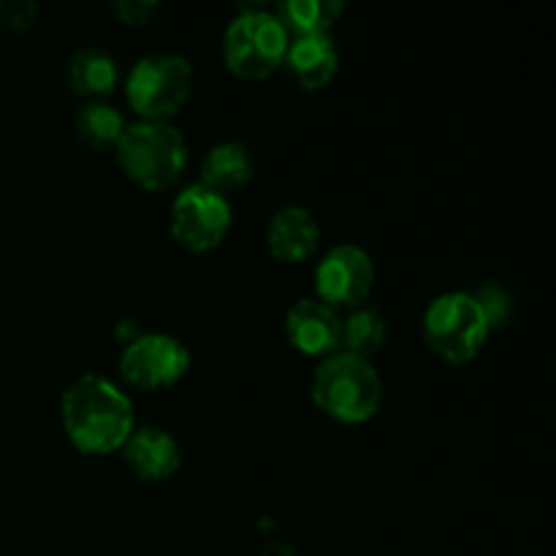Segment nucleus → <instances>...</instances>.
<instances>
[{
    "label": "nucleus",
    "mask_w": 556,
    "mask_h": 556,
    "mask_svg": "<svg viewBox=\"0 0 556 556\" xmlns=\"http://www.w3.org/2000/svg\"><path fill=\"white\" fill-rule=\"evenodd\" d=\"M190 369V353L177 337L139 334L119 356V372L134 389L157 391L179 383Z\"/></svg>",
    "instance_id": "obj_8"
},
{
    "label": "nucleus",
    "mask_w": 556,
    "mask_h": 556,
    "mask_svg": "<svg viewBox=\"0 0 556 556\" xmlns=\"http://www.w3.org/2000/svg\"><path fill=\"white\" fill-rule=\"evenodd\" d=\"M253 157H250L248 147L239 141H223V144L212 147L210 155L201 163V185L226 195L231 190L244 188L253 179Z\"/></svg>",
    "instance_id": "obj_15"
},
{
    "label": "nucleus",
    "mask_w": 556,
    "mask_h": 556,
    "mask_svg": "<svg viewBox=\"0 0 556 556\" xmlns=\"http://www.w3.org/2000/svg\"><path fill=\"white\" fill-rule=\"evenodd\" d=\"M320 239L318 220L304 206H286L266 226V248L282 264H302L315 253Z\"/></svg>",
    "instance_id": "obj_12"
},
{
    "label": "nucleus",
    "mask_w": 556,
    "mask_h": 556,
    "mask_svg": "<svg viewBox=\"0 0 556 556\" xmlns=\"http://www.w3.org/2000/svg\"><path fill=\"white\" fill-rule=\"evenodd\" d=\"M288 43L291 38L275 11L250 5L228 25L223 38V58L228 71L239 79H266L286 63Z\"/></svg>",
    "instance_id": "obj_6"
},
{
    "label": "nucleus",
    "mask_w": 556,
    "mask_h": 556,
    "mask_svg": "<svg viewBox=\"0 0 556 556\" xmlns=\"http://www.w3.org/2000/svg\"><path fill=\"white\" fill-rule=\"evenodd\" d=\"M286 337L299 353L326 358L340 351L342 320L337 309L318 299H302L286 315Z\"/></svg>",
    "instance_id": "obj_10"
},
{
    "label": "nucleus",
    "mask_w": 556,
    "mask_h": 556,
    "mask_svg": "<svg viewBox=\"0 0 556 556\" xmlns=\"http://www.w3.org/2000/svg\"><path fill=\"white\" fill-rule=\"evenodd\" d=\"M74 128L76 136H79L90 150H112V147H117L119 136H123L125 119L114 106L96 101L87 103V106L76 114Z\"/></svg>",
    "instance_id": "obj_18"
},
{
    "label": "nucleus",
    "mask_w": 556,
    "mask_h": 556,
    "mask_svg": "<svg viewBox=\"0 0 556 556\" xmlns=\"http://www.w3.org/2000/svg\"><path fill=\"white\" fill-rule=\"evenodd\" d=\"M261 556H293V552L288 546H282V543H275V546L266 548V552Z\"/></svg>",
    "instance_id": "obj_22"
},
{
    "label": "nucleus",
    "mask_w": 556,
    "mask_h": 556,
    "mask_svg": "<svg viewBox=\"0 0 556 556\" xmlns=\"http://www.w3.org/2000/svg\"><path fill=\"white\" fill-rule=\"evenodd\" d=\"M286 65L304 90H320L334 79L337 68H340V54L329 36L293 38L288 43Z\"/></svg>",
    "instance_id": "obj_13"
},
{
    "label": "nucleus",
    "mask_w": 556,
    "mask_h": 556,
    "mask_svg": "<svg viewBox=\"0 0 556 556\" xmlns=\"http://www.w3.org/2000/svg\"><path fill=\"white\" fill-rule=\"evenodd\" d=\"M313 402L334 421L364 424L383 405V380L367 358L337 351L315 369Z\"/></svg>",
    "instance_id": "obj_2"
},
{
    "label": "nucleus",
    "mask_w": 556,
    "mask_h": 556,
    "mask_svg": "<svg viewBox=\"0 0 556 556\" xmlns=\"http://www.w3.org/2000/svg\"><path fill=\"white\" fill-rule=\"evenodd\" d=\"M472 299L481 304V309H483V315H486L489 326H500L505 318H508V313H510L508 299H505V293L500 291L497 286L481 288V291L472 293Z\"/></svg>",
    "instance_id": "obj_21"
},
{
    "label": "nucleus",
    "mask_w": 556,
    "mask_h": 556,
    "mask_svg": "<svg viewBox=\"0 0 556 556\" xmlns=\"http://www.w3.org/2000/svg\"><path fill=\"white\" fill-rule=\"evenodd\" d=\"M193 90V68L179 54H147L130 68L125 96L144 123H168L182 112Z\"/></svg>",
    "instance_id": "obj_5"
},
{
    "label": "nucleus",
    "mask_w": 556,
    "mask_h": 556,
    "mask_svg": "<svg viewBox=\"0 0 556 556\" xmlns=\"http://www.w3.org/2000/svg\"><path fill=\"white\" fill-rule=\"evenodd\" d=\"M340 14L342 3H334V0H286L275 5V16L286 27L288 38L326 36Z\"/></svg>",
    "instance_id": "obj_16"
},
{
    "label": "nucleus",
    "mask_w": 556,
    "mask_h": 556,
    "mask_svg": "<svg viewBox=\"0 0 556 556\" xmlns=\"http://www.w3.org/2000/svg\"><path fill=\"white\" fill-rule=\"evenodd\" d=\"M63 427L74 448L81 454H114L134 434V405L106 378L81 375L60 400Z\"/></svg>",
    "instance_id": "obj_1"
},
{
    "label": "nucleus",
    "mask_w": 556,
    "mask_h": 556,
    "mask_svg": "<svg viewBox=\"0 0 556 556\" xmlns=\"http://www.w3.org/2000/svg\"><path fill=\"white\" fill-rule=\"evenodd\" d=\"M157 9L161 5L152 3V0H117V3H112V14L117 16L123 25H130V27H141V25H150L152 16L157 14Z\"/></svg>",
    "instance_id": "obj_20"
},
{
    "label": "nucleus",
    "mask_w": 556,
    "mask_h": 556,
    "mask_svg": "<svg viewBox=\"0 0 556 556\" xmlns=\"http://www.w3.org/2000/svg\"><path fill=\"white\" fill-rule=\"evenodd\" d=\"M117 161L130 182L150 193L168 190L188 166V144L172 123L125 125L117 141Z\"/></svg>",
    "instance_id": "obj_3"
},
{
    "label": "nucleus",
    "mask_w": 556,
    "mask_h": 556,
    "mask_svg": "<svg viewBox=\"0 0 556 556\" xmlns=\"http://www.w3.org/2000/svg\"><path fill=\"white\" fill-rule=\"evenodd\" d=\"M375 266L367 250L356 244H340L320 258L315 269L318 302L337 307H358L372 293Z\"/></svg>",
    "instance_id": "obj_9"
},
{
    "label": "nucleus",
    "mask_w": 556,
    "mask_h": 556,
    "mask_svg": "<svg viewBox=\"0 0 556 556\" xmlns=\"http://www.w3.org/2000/svg\"><path fill=\"white\" fill-rule=\"evenodd\" d=\"M0 22L9 30L25 33L38 22V5L30 0H14V3H0Z\"/></svg>",
    "instance_id": "obj_19"
},
{
    "label": "nucleus",
    "mask_w": 556,
    "mask_h": 556,
    "mask_svg": "<svg viewBox=\"0 0 556 556\" xmlns=\"http://www.w3.org/2000/svg\"><path fill=\"white\" fill-rule=\"evenodd\" d=\"M123 451L125 462L134 470V476L147 483L168 481L179 470V462H182L177 440L166 429L157 427L134 429V434L123 445Z\"/></svg>",
    "instance_id": "obj_11"
},
{
    "label": "nucleus",
    "mask_w": 556,
    "mask_h": 556,
    "mask_svg": "<svg viewBox=\"0 0 556 556\" xmlns=\"http://www.w3.org/2000/svg\"><path fill=\"white\" fill-rule=\"evenodd\" d=\"M231 220L233 212L226 195L204 188L201 182L190 185L172 206V237L190 253H210L228 237Z\"/></svg>",
    "instance_id": "obj_7"
},
{
    "label": "nucleus",
    "mask_w": 556,
    "mask_h": 556,
    "mask_svg": "<svg viewBox=\"0 0 556 556\" xmlns=\"http://www.w3.org/2000/svg\"><path fill=\"white\" fill-rule=\"evenodd\" d=\"M65 81L71 92L81 98H92V103L112 96L119 81L117 63L103 49H81L65 65Z\"/></svg>",
    "instance_id": "obj_14"
},
{
    "label": "nucleus",
    "mask_w": 556,
    "mask_h": 556,
    "mask_svg": "<svg viewBox=\"0 0 556 556\" xmlns=\"http://www.w3.org/2000/svg\"><path fill=\"white\" fill-rule=\"evenodd\" d=\"M386 337H389V329H386L383 315L369 307H356L342 320L340 345L351 356L369 362V356H375L386 345Z\"/></svg>",
    "instance_id": "obj_17"
},
{
    "label": "nucleus",
    "mask_w": 556,
    "mask_h": 556,
    "mask_svg": "<svg viewBox=\"0 0 556 556\" xmlns=\"http://www.w3.org/2000/svg\"><path fill=\"white\" fill-rule=\"evenodd\" d=\"M492 326L472 293H443L424 313V340L429 351L451 367H465L486 345Z\"/></svg>",
    "instance_id": "obj_4"
}]
</instances>
